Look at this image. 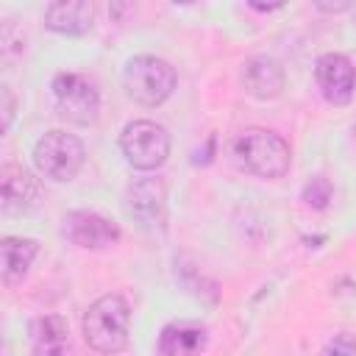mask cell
<instances>
[{"label":"cell","mask_w":356,"mask_h":356,"mask_svg":"<svg viewBox=\"0 0 356 356\" xmlns=\"http://www.w3.org/2000/svg\"><path fill=\"white\" fill-rule=\"evenodd\" d=\"M86 150L78 136L67 131H47L36 145H33V164L36 170L50 178V181H72L81 167H83Z\"/></svg>","instance_id":"4"},{"label":"cell","mask_w":356,"mask_h":356,"mask_svg":"<svg viewBox=\"0 0 356 356\" xmlns=\"http://www.w3.org/2000/svg\"><path fill=\"white\" fill-rule=\"evenodd\" d=\"M125 214L142 231H164L167 225V186L161 178H139L128 184L122 197Z\"/></svg>","instance_id":"7"},{"label":"cell","mask_w":356,"mask_h":356,"mask_svg":"<svg viewBox=\"0 0 356 356\" xmlns=\"http://www.w3.org/2000/svg\"><path fill=\"white\" fill-rule=\"evenodd\" d=\"M31 345H33V353H67L70 350L67 320L58 314L36 317L31 323Z\"/></svg>","instance_id":"15"},{"label":"cell","mask_w":356,"mask_h":356,"mask_svg":"<svg viewBox=\"0 0 356 356\" xmlns=\"http://www.w3.org/2000/svg\"><path fill=\"white\" fill-rule=\"evenodd\" d=\"M0 95H3V131H8V125L14 120V97H11V89L8 86H3Z\"/></svg>","instance_id":"19"},{"label":"cell","mask_w":356,"mask_h":356,"mask_svg":"<svg viewBox=\"0 0 356 356\" xmlns=\"http://www.w3.org/2000/svg\"><path fill=\"white\" fill-rule=\"evenodd\" d=\"M122 86H125V95L134 103L156 108V106H161L172 95V89H175V70L164 58L136 56L122 70Z\"/></svg>","instance_id":"3"},{"label":"cell","mask_w":356,"mask_h":356,"mask_svg":"<svg viewBox=\"0 0 356 356\" xmlns=\"http://www.w3.org/2000/svg\"><path fill=\"white\" fill-rule=\"evenodd\" d=\"M170 3H175V6H192V3H197V0H170Z\"/></svg>","instance_id":"21"},{"label":"cell","mask_w":356,"mask_h":356,"mask_svg":"<svg viewBox=\"0 0 356 356\" xmlns=\"http://www.w3.org/2000/svg\"><path fill=\"white\" fill-rule=\"evenodd\" d=\"M39 253V242L28 236H6L0 242V264H3V284L17 286L28 275L33 259Z\"/></svg>","instance_id":"14"},{"label":"cell","mask_w":356,"mask_h":356,"mask_svg":"<svg viewBox=\"0 0 356 356\" xmlns=\"http://www.w3.org/2000/svg\"><path fill=\"white\" fill-rule=\"evenodd\" d=\"M314 6L323 11V14H342L353 6V0H314Z\"/></svg>","instance_id":"18"},{"label":"cell","mask_w":356,"mask_h":356,"mask_svg":"<svg viewBox=\"0 0 356 356\" xmlns=\"http://www.w3.org/2000/svg\"><path fill=\"white\" fill-rule=\"evenodd\" d=\"M242 83L245 92L256 100H273L284 92V70L275 58L267 56H256L245 64L242 70Z\"/></svg>","instance_id":"13"},{"label":"cell","mask_w":356,"mask_h":356,"mask_svg":"<svg viewBox=\"0 0 356 356\" xmlns=\"http://www.w3.org/2000/svg\"><path fill=\"white\" fill-rule=\"evenodd\" d=\"M303 200H306V206H312V209H325L328 200H331V184H328V178L314 175V178L303 186Z\"/></svg>","instance_id":"16"},{"label":"cell","mask_w":356,"mask_h":356,"mask_svg":"<svg viewBox=\"0 0 356 356\" xmlns=\"http://www.w3.org/2000/svg\"><path fill=\"white\" fill-rule=\"evenodd\" d=\"M56 108L67 122L92 125L100 114V92L95 83L78 72H61L53 78Z\"/></svg>","instance_id":"6"},{"label":"cell","mask_w":356,"mask_h":356,"mask_svg":"<svg viewBox=\"0 0 356 356\" xmlns=\"http://www.w3.org/2000/svg\"><path fill=\"white\" fill-rule=\"evenodd\" d=\"M92 22L95 11L89 0H53L44 11V28L61 36H86Z\"/></svg>","instance_id":"11"},{"label":"cell","mask_w":356,"mask_h":356,"mask_svg":"<svg viewBox=\"0 0 356 356\" xmlns=\"http://www.w3.org/2000/svg\"><path fill=\"white\" fill-rule=\"evenodd\" d=\"M120 150L134 170H156L170 156V134L153 120H134L120 136Z\"/></svg>","instance_id":"5"},{"label":"cell","mask_w":356,"mask_h":356,"mask_svg":"<svg viewBox=\"0 0 356 356\" xmlns=\"http://www.w3.org/2000/svg\"><path fill=\"white\" fill-rule=\"evenodd\" d=\"M128 325H131V309L122 295H103L97 298L81 323L83 339L97 353H117L128 345Z\"/></svg>","instance_id":"2"},{"label":"cell","mask_w":356,"mask_h":356,"mask_svg":"<svg viewBox=\"0 0 356 356\" xmlns=\"http://www.w3.org/2000/svg\"><path fill=\"white\" fill-rule=\"evenodd\" d=\"M42 197V186L39 178L19 167V164H3L0 167V209L8 217L17 214H28L39 206Z\"/></svg>","instance_id":"9"},{"label":"cell","mask_w":356,"mask_h":356,"mask_svg":"<svg viewBox=\"0 0 356 356\" xmlns=\"http://www.w3.org/2000/svg\"><path fill=\"white\" fill-rule=\"evenodd\" d=\"M206 345H209L206 325L192 323V320H175L161 328L156 350L164 356H192V353L206 350Z\"/></svg>","instance_id":"12"},{"label":"cell","mask_w":356,"mask_h":356,"mask_svg":"<svg viewBox=\"0 0 356 356\" xmlns=\"http://www.w3.org/2000/svg\"><path fill=\"white\" fill-rule=\"evenodd\" d=\"M314 78L323 97L334 106H348L356 95V70L342 53H323L314 64Z\"/></svg>","instance_id":"10"},{"label":"cell","mask_w":356,"mask_h":356,"mask_svg":"<svg viewBox=\"0 0 356 356\" xmlns=\"http://www.w3.org/2000/svg\"><path fill=\"white\" fill-rule=\"evenodd\" d=\"M325 353H356V339L350 334H339L334 342L325 345Z\"/></svg>","instance_id":"17"},{"label":"cell","mask_w":356,"mask_h":356,"mask_svg":"<svg viewBox=\"0 0 356 356\" xmlns=\"http://www.w3.org/2000/svg\"><path fill=\"white\" fill-rule=\"evenodd\" d=\"M234 159L245 172H253L259 178H281L292 164V150L275 131L245 128L234 139Z\"/></svg>","instance_id":"1"},{"label":"cell","mask_w":356,"mask_h":356,"mask_svg":"<svg viewBox=\"0 0 356 356\" xmlns=\"http://www.w3.org/2000/svg\"><path fill=\"white\" fill-rule=\"evenodd\" d=\"M61 234L78 245V248H86V250H103V248H111L120 242V225L108 217H103L100 211H92V209H78V211H70L64 217V225H61Z\"/></svg>","instance_id":"8"},{"label":"cell","mask_w":356,"mask_h":356,"mask_svg":"<svg viewBox=\"0 0 356 356\" xmlns=\"http://www.w3.org/2000/svg\"><path fill=\"white\" fill-rule=\"evenodd\" d=\"M250 3V8H256V11H275V8H281L286 0H248Z\"/></svg>","instance_id":"20"}]
</instances>
